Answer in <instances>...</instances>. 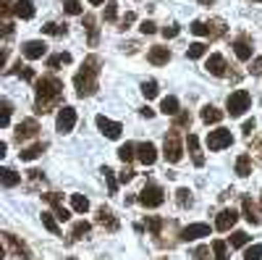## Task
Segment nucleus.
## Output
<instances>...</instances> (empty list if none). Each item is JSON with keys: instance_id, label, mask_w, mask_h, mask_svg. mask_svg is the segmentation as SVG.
I'll list each match as a JSON object with an SVG mask.
<instances>
[{"instance_id": "c756f323", "label": "nucleus", "mask_w": 262, "mask_h": 260, "mask_svg": "<svg viewBox=\"0 0 262 260\" xmlns=\"http://www.w3.org/2000/svg\"><path fill=\"white\" fill-rule=\"evenodd\" d=\"M200 116H202L205 124H221V121H223V111H217L215 105H205Z\"/></svg>"}, {"instance_id": "bf43d9fd", "label": "nucleus", "mask_w": 262, "mask_h": 260, "mask_svg": "<svg viewBox=\"0 0 262 260\" xmlns=\"http://www.w3.org/2000/svg\"><path fill=\"white\" fill-rule=\"evenodd\" d=\"M254 126H257V121H254V118H249V121H244V126H242V132H244L247 137H252V132H254Z\"/></svg>"}, {"instance_id": "2eb2a0df", "label": "nucleus", "mask_w": 262, "mask_h": 260, "mask_svg": "<svg viewBox=\"0 0 262 260\" xmlns=\"http://www.w3.org/2000/svg\"><path fill=\"white\" fill-rule=\"evenodd\" d=\"M137 161L144 163V166H155V161H158V147L152 145V142L137 145Z\"/></svg>"}, {"instance_id": "4468645a", "label": "nucleus", "mask_w": 262, "mask_h": 260, "mask_svg": "<svg viewBox=\"0 0 262 260\" xmlns=\"http://www.w3.org/2000/svg\"><path fill=\"white\" fill-rule=\"evenodd\" d=\"M21 53H24V58H29V61H37V58H42L48 53V45L42 39H29V42L21 45Z\"/></svg>"}, {"instance_id": "49530a36", "label": "nucleus", "mask_w": 262, "mask_h": 260, "mask_svg": "<svg viewBox=\"0 0 262 260\" xmlns=\"http://www.w3.org/2000/svg\"><path fill=\"white\" fill-rule=\"evenodd\" d=\"M63 8H66V13H71V16H81L84 13V6L79 3V0H63Z\"/></svg>"}, {"instance_id": "20e7f679", "label": "nucleus", "mask_w": 262, "mask_h": 260, "mask_svg": "<svg viewBox=\"0 0 262 260\" xmlns=\"http://www.w3.org/2000/svg\"><path fill=\"white\" fill-rule=\"evenodd\" d=\"M249 103H252V97H249L247 90H236V92H231L228 100H226V113H228L231 118L244 116V111H249Z\"/></svg>"}, {"instance_id": "37998d69", "label": "nucleus", "mask_w": 262, "mask_h": 260, "mask_svg": "<svg viewBox=\"0 0 262 260\" xmlns=\"http://www.w3.org/2000/svg\"><path fill=\"white\" fill-rule=\"evenodd\" d=\"M42 32H45V34H53V37H63L69 29H66V24L60 27V24H55V21H48V24L42 27Z\"/></svg>"}, {"instance_id": "6ab92c4d", "label": "nucleus", "mask_w": 262, "mask_h": 260, "mask_svg": "<svg viewBox=\"0 0 262 260\" xmlns=\"http://www.w3.org/2000/svg\"><path fill=\"white\" fill-rule=\"evenodd\" d=\"M242 210H244V218H247L252 226H257V224L262 221V215H259V210H257V205L252 203L249 194H244V197H242Z\"/></svg>"}, {"instance_id": "c9c22d12", "label": "nucleus", "mask_w": 262, "mask_h": 260, "mask_svg": "<svg viewBox=\"0 0 262 260\" xmlns=\"http://www.w3.org/2000/svg\"><path fill=\"white\" fill-rule=\"evenodd\" d=\"M11 113H13L11 100H0V126H3V129L11 124Z\"/></svg>"}, {"instance_id": "9b49d317", "label": "nucleus", "mask_w": 262, "mask_h": 260, "mask_svg": "<svg viewBox=\"0 0 262 260\" xmlns=\"http://www.w3.org/2000/svg\"><path fill=\"white\" fill-rule=\"evenodd\" d=\"M238 221V213L233 208H223L221 213H217V218H215V229L217 231H231Z\"/></svg>"}, {"instance_id": "72a5a7b5", "label": "nucleus", "mask_w": 262, "mask_h": 260, "mask_svg": "<svg viewBox=\"0 0 262 260\" xmlns=\"http://www.w3.org/2000/svg\"><path fill=\"white\" fill-rule=\"evenodd\" d=\"M71 63V53H55L48 58V69H58V66H69Z\"/></svg>"}, {"instance_id": "aec40b11", "label": "nucleus", "mask_w": 262, "mask_h": 260, "mask_svg": "<svg viewBox=\"0 0 262 260\" xmlns=\"http://www.w3.org/2000/svg\"><path fill=\"white\" fill-rule=\"evenodd\" d=\"M147 61L152 63V66H165V63L170 61V50H168V48H163V45H155V48H149Z\"/></svg>"}, {"instance_id": "0e129e2a", "label": "nucleus", "mask_w": 262, "mask_h": 260, "mask_svg": "<svg viewBox=\"0 0 262 260\" xmlns=\"http://www.w3.org/2000/svg\"><path fill=\"white\" fill-rule=\"evenodd\" d=\"M200 3H202V6H212V0H200Z\"/></svg>"}, {"instance_id": "774afa93", "label": "nucleus", "mask_w": 262, "mask_h": 260, "mask_svg": "<svg viewBox=\"0 0 262 260\" xmlns=\"http://www.w3.org/2000/svg\"><path fill=\"white\" fill-rule=\"evenodd\" d=\"M158 260H165V257H158Z\"/></svg>"}, {"instance_id": "4d7b16f0", "label": "nucleus", "mask_w": 262, "mask_h": 260, "mask_svg": "<svg viewBox=\"0 0 262 260\" xmlns=\"http://www.w3.org/2000/svg\"><path fill=\"white\" fill-rule=\"evenodd\" d=\"M249 71H252L254 76H259V74H262V55L252 61V66H249Z\"/></svg>"}, {"instance_id": "052dcab7", "label": "nucleus", "mask_w": 262, "mask_h": 260, "mask_svg": "<svg viewBox=\"0 0 262 260\" xmlns=\"http://www.w3.org/2000/svg\"><path fill=\"white\" fill-rule=\"evenodd\" d=\"M11 34H13V24H11V21H3V37L8 39Z\"/></svg>"}, {"instance_id": "e433bc0d", "label": "nucleus", "mask_w": 262, "mask_h": 260, "mask_svg": "<svg viewBox=\"0 0 262 260\" xmlns=\"http://www.w3.org/2000/svg\"><path fill=\"white\" fill-rule=\"evenodd\" d=\"M176 203H179V208H184V210L194 205V197H191V192H189L186 187H181V189L176 192Z\"/></svg>"}, {"instance_id": "4c0bfd02", "label": "nucleus", "mask_w": 262, "mask_h": 260, "mask_svg": "<svg viewBox=\"0 0 262 260\" xmlns=\"http://www.w3.org/2000/svg\"><path fill=\"white\" fill-rule=\"evenodd\" d=\"M42 226H45L50 234L60 236V226L55 224V213H42Z\"/></svg>"}, {"instance_id": "69168bd1", "label": "nucleus", "mask_w": 262, "mask_h": 260, "mask_svg": "<svg viewBox=\"0 0 262 260\" xmlns=\"http://www.w3.org/2000/svg\"><path fill=\"white\" fill-rule=\"evenodd\" d=\"M254 3H262V0H254Z\"/></svg>"}, {"instance_id": "ea45409f", "label": "nucleus", "mask_w": 262, "mask_h": 260, "mask_svg": "<svg viewBox=\"0 0 262 260\" xmlns=\"http://www.w3.org/2000/svg\"><path fill=\"white\" fill-rule=\"evenodd\" d=\"M102 176H105V184H107V192L111 194H118V179L113 176V171L107 168V166H102Z\"/></svg>"}, {"instance_id": "603ef678", "label": "nucleus", "mask_w": 262, "mask_h": 260, "mask_svg": "<svg viewBox=\"0 0 262 260\" xmlns=\"http://www.w3.org/2000/svg\"><path fill=\"white\" fill-rule=\"evenodd\" d=\"M191 257H194V260H212V257H210V247H207V245H200V247H196V250L191 252Z\"/></svg>"}, {"instance_id": "3c124183", "label": "nucleus", "mask_w": 262, "mask_h": 260, "mask_svg": "<svg viewBox=\"0 0 262 260\" xmlns=\"http://www.w3.org/2000/svg\"><path fill=\"white\" fill-rule=\"evenodd\" d=\"M179 32H181V27H179V24H168V27H163V29H160V34H163L165 39L179 37Z\"/></svg>"}, {"instance_id": "ddd939ff", "label": "nucleus", "mask_w": 262, "mask_h": 260, "mask_svg": "<svg viewBox=\"0 0 262 260\" xmlns=\"http://www.w3.org/2000/svg\"><path fill=\"white\" fill-rule=\"evenodd\" d=\"M95 221H97V226H102V229H107V231H118V218L113 215V210L111 208H97V215H95Z\"/></svg>"}, {"instance_id": "39448f33", "label": "nucleus", "mask_w": 262, "mask_h": 260, "mask_svg": "<svg viewBox=\"0 0 262 260\" xmlns=\"http://www.w3.org/2000/svg\"><path fill=\"white\" fill-rule=\"evenodd\" d=\"M137 203L142 205V208H160L163 203H165V192H163V187H158V184H144V189L137 194Z\"/></svg>"}, {"instance_id": "473e14b6", "label": "nucleus", "mask_w": 262, "mask_h": 260, "mask_svg": "<svg viewBox=\"0 0 262 260\" xmlns=\"http://www.w3.org/2000/svg\"><path fill=\"white\" fill-rule=\"evenodd\" d=\"M160 111H163L165 116H176V113H179V100L173 97V95L163 97V103H160Z\"/></svg>"}, {"instance_id": "79ce46f5", "label": "nucleus", "mask_w": 262, "mask_h": 260, "mask_svg": "<svg viewBox=\"0 0 262 260\" xmlns=\"http://www.w3.org/2000/svg\"><path fill=\"white\" fill-rule=\"evenodd\" d=\"M71 208L76 213H86V210H90V200H86L84 194H71Z\"/></svg>"}, {"instance_id": "13d9d810", "label": "nucleus", "mask_w": 262, "mask_h": 260, "mask_svg": "<svg viewBox=\"0 0 262 260\" xmlns=\"http://www.w3.org/2000/svg\"><path fill=\"white\" fill-rule=\"evenodd\" d=\"M252 150H254V155H257V161L262 163V137H257V139L252 142Z\"/></svg>"}, {"instance_id": "5701e85b", "label": "nucleus", "mask_w": 262, "mask_h": 260, "mask_svg": "<svg viewBox=\"0 0 262 260\" xmlns=\"http://www.w3.org/2000/svg\"><path fill=\"white\" fill-rule=\"evenodd\" d=\"M84 29H86V34H90V45L95 48L100 42V29H97V21H95L92 13H84Z\"/></svg>"}, {"instance_id": "4be33fe9", "label": "nucleus", "mask_w": 262, "mask_h": 260, "mask_svg": "<svg viewBox=\"0 0 262 260\" xmlns=\"http://www.w3.org/2000/svg\"><path fill=\"white\" fill-rule=\"evenodd\" d=\"M13 13L18 18H24V21L34 18V0H16V3H13Z\"/></svg>"}, {"instance_id": "f03ea898", "label": "nucleus", "mask_w": 262, "mask_h": 260, "mask_svg": "<svg viewBox=\"0 0 262 260\" xmlns=\"http://www.w3.org/2000/svg\"><path fill=\"white\" fill-rule=\"evenodd\" d=\"M100 71H102V58L100 55H90L84 58L81 69L74 76V87H76V95L79 97H92L100 90Z\"/></svg>"}, {"instance_id": "9d476101", "label": "nucleus", "mask_w": 262, "mask_h": 260, "mask_svg": "<svg viewBox=\"0 0 262 260\" xmlns=\"http://www.w3.org/2000/svg\"><path fill=\"white\" fill-rule=\"evenodd\" d=\"M202 236H210V224H189L179 231V239L184 242H194V239H202Z\"/></svg>"}, {"instance_id": "412c9836", "label": "nucleus", "mask_w": 262, "mask_h": 260, "mask_svg": "<svg viewBox=\"0 0 262 260\" xmlns=\"http://www.w3.org/2000/svg\"><path fill=\"white\" fill-rule=\"evenodd\" d=\"M186 147H189V155H191L194 166L202 168V166H205V155L200 153V139H196L194 134H189V137H186Z\"/></svg>"}, {"instance_id": "864d4df0", "label": "nucleus", "mask_w": 262, "mask_h": 260, "mask_svg": "<svg viewBox=\"0 0 262 260\" xmlns=\"http://www.w3.org/2000/svg\"><path fill=\"white\" fill-rule=\"evenodd\" d=\"M139 32L142 34H155L158 32V24H155V21H149V18H144L142 24H139Z\"/></svg>"}, {"instance_id": "c03bdc74", "label": "nucleus", "mask_w": 262, "mask_h": 260, "mask_svg": "<svg viewBox=\"0 0 262 260\" xmlns=\"http://www.w3.org/2000/svg\"><path fill=\"white\" fill-rule=\"evenodd\" d=\"M249 245V234L247 231H233L231 234V247H247Z\"/></svg>"}, {"instance_id": "bb28decb", "label": "nucleus", "mask_w": 262, "mask_h": 260, "mask_svg": "<svg viewBox=\"0 0 262 260\" xmlns=\"http://www.w3.org/2000/svg\"><path fill=\"white\" fill-rule=\"evenodd\" d=\"M144 224H147L149 234L155 236V242H160V236H163V226H165V221H163V218H158V215H147V218H144Z\"/></svg>"}, {"instance_id": "a19ab883", "label": "nucleus", "mask_w": 262, "mask_h": 260, "mask_svg": "<svg viewBox=\"0 0 262 260\" xmlns=\"http://www.w3.org/2000/svg\"><path fill=\"white\" fill-rule=\"evenodd\" d=\"M212 260H228V247H226L223 239L212 242Z\"/></svg>"}, {"instance_id": "423d86ee", "label": "nucleus", "mask_w": 262, "mask_h": 260, "mask_svg": "<svg viewBox=\"0 0 262 260\" xmlns=\"http://www.w3.org/2000/svg\"><path fill=\"white\" fill-rule=\"evenodd\" d=\"M0 236H3V245H6V252H11L13 257H18V260H29V257H32L29 247H27L24 242H21L18 236H13L11 231H3V234H0Z\"/></svg>"}, {"instance_id": "f257e3e1", "label": "nucleus", "mask_w": 262, "mask_h": 260, "mask_svg": "<svg viewBox=\"0 0 262 260\" xmlns=\"http://www.w3.org/2000/svg\"><path fill=\"white\" fill-rule=\"evenodd\" d=\"M34 95H37V113L45 116L53 108L63 103V82L58 76H42L34 82Z\"/></svg>"}, {"instance_id": "393cba45", "label": "nucleus", "mask_w": 262, "mask_h": 260, "mask_svg": "<svg viewBox=\"0 0 262 260\" xmlns=\"http://www.w3.org/2000/svg\"><path fill=\"white\" fill-rule=\"evenodd\" d=\"M45 150H48V142H37V145H32V147L21 150L18 158H21V161H34V158H39L42 153H45Z\"/></svg>"}, {"instance_id": "680f3d73", "label": "nucleus", "mask_w": 262, "mask_h": 260, "mask_svg": "<svg viewBox=\"0 0 262 260\" xmlns=\"http://www.w3.org/2000/svg\"><path fill=\"white\" fill-rule=\"evenodd\" d=\"M142 116H144V118H152V116H155V111H152L149 105H144V108H142Z\"/></svg>"}, {"instance_id": "6e6552de", "label": "nucleus", "mask_w": 262, "mask_h": 260, "mask_svg": "<svg viewBox=\"0 0 262 260\" xmlns=\"http://www.w3.org/2000/svg\"><path fill=\"white\" fill-rule=\"evenodd\" d=\"M76 126V111L71 105H63L60 111H58V118H55V129L60 134H69L71 129Z\"/></svg>"}, {"instance_id": "f3484780", "label": "nucleus", "mask_w": 262, "mask_h": 260, "mask_svg": "<svg viewBox=\"0 0 262 260\" xmlns=\"http://www.w3.org/2000/svg\"><path fill=\"white\" fill-rule=\"evenodd\" d=\"M212 76H228V63H226V58L223 55H217V53H212L210 58H207V66H205Z\"/></svg>"}, {"instance_id": "de8ad7c7", "label": "nucleus", "mask_w": 262, "mask_h": 260, "mask_svg": "<svg viewBox=\"0 0 262 260\" xmlns=\"http://www.w3.org/2000/svg\"><path fill=\"white\" fill-rule=\"evenodd\" d=\"M173 126H176V129H189V126H191V116H189V111L176 113V121H173Z\"/></svg>"}, {"instance_id": "a211bd4d", "label": "nucleus", "mask_w": 262, "mask_h": 260, "mask_svg": "<svg viewBox=\"0 0 262 260\" xmlns=\"http://www.w3.org/2000/svg\"><path fill=\"white\" fill-rule=\"evenodd\" d=\"M233 53H236L238 61H249V58H252V39H249L247 34L236 37V39H233Z\"/></svg>"}, {"instance_id": "dca6fc26", "label": "nucleus", "mask_w": 262, "mask_h": 260, "mask_svg": "<svg viewBox=\"0 0 262 260\" xmlns=\"http://www.w3.org/2000/svg\"><path fill=\"white\" fill-rule=\"evenodd\" d=\"M42 197H45V200L53 205L58 221H69V218H71V210H69V208H63V200H60V194H58V192H48V194H42Z\"/></svg>"}, {"instance_id": "1a4fd4ad", "label": "nucleus", "mask_w": 262, "mask_h": 260, "mask_svg": "<svg viewBox=\"0 0 262 260\" xmlns=\"http://www.w3.org/2000/svg\"><path fill=\"white\" fill-rule=\"evenodd\" d=\"M37 132H39V124H37L34 118H27V121H21V124L16 126L13 139L21 145V142H27V139H34V137H37Z\"/></svg>"}, {"instance_id": "a878e982", "label": "nucleus", "mask_w": 262, "mask_h": 260, "mask_svg": "<svg viewBox=\"0 0 262 260\" xmlns=\"http://www.w3.org/2000/svg\"><path fill=\"white\" fill-rule=\"evenodd\" d=\"M0 184H3L6 189L21 184V173H16L13 168H0Z\"/></svg>"}, {"instance_id": "6e6d98bb", "label": "nucleus", "mask_w": 262, "mask_h": 260, "mask_svg": "<svg viewBox=\"0 0 262 260\" xmlns=\"http://www.w3.org/2000/svg\"><path fill=\"white\" fill-rule=\"evenodd\" d=\"M134 176H137V171H134V168H128V166H126V168L121 171V176H118V179H121V184H128L131 179H134Z\"/></svg>"}, {"instance_id": "a18cd8bd", "label": "nucleus", "mask_w": 262, "mask_h": 260, "mask_svg": "<svg viewBox=\"0 0 262 260\" xmlns=\"http://www.w3.org/2000/svg\"><path fill=\"white\" fill-rule=\"evenodd\" d=\"M102 18H105V21H116V18H118V0H107Z\"/></svg>"}, {"instance_id": "f8f14e48", "label": "nucleus", "mask_w": 262, "mask_h": 260, "mask_svg": "<svg viewBox=\"0 0 262 260\" xmlns=\"http://www.w3.org/2000/svg\"><path fill=\"white\" fill-rule=\"evenodd\" d=\"M95 121H97V129H100L107 139H118L121 132H123V126H121L118 121H111V118H105V116H97Z\"/></svg>"}, {"instance_id": "5fc2aeb1", "label": "nucleus", "mask_w": 262, "mask_h": 260, "mask_svg": "<svg viewBox=\"0 0 262 260\" xmlns=\"http://www.w3.org/2000/svg\"><path fill=\"white\" fill-rule=\"evenodd\" d=\"M134 18H137L134 13H126V16H123V18L118 21V32H126V29H128L131 24H134Z\"/></svg>"}, {"instance_id": "c85d7f7f", "label": "nucleus", "mask_w": 262, "mask_h": 260, "mask_svg": "<svg viewBox=\"0 0 262 260\" xmlns=\"http://www.w3.org/2000/svg\"><path fill=\"white\" fill-rule=\"evenodd\" d=\"M236 173H238L242 179L252 173V155H249V153H242V155L236 158Z\"/></svg>"}, {"instance_id": "58836bf2", "label": "nucleus", "mask_w": 262, "mask_h": 260, "mask_svg": "<svg viewBox=\"0 0 262 260\" xmlns=\"http://www.w3.org/2000/svg\"><path fill=\"white\" fill-rule=\"evenodd\" d=\"M158 92H160V87H158V82H155V79H147V82H142V95H144L147 100L158 97Z\"/></svg>"}, {"instance_id": "2f4dec72", "label": "nucleus", "mask_w": 262, "mask_h": 260, "mask_svg": "<svg viewBox=\"0 0 262 260\" xmlns=\"http://www.w3.org/2000/svg\"><path fill=\"white\" fill-rule=\"evenodd\" d=\"M118 158L128 166L131 161L137 158V145H134V142H126V145H121V147H118Z\"/></svg>"}, {"instance_id": "7ed1b4c3", "label": "nucleus", "mask_w": 262, "mask_h": 260, "mask_svg": "<svg viewBox=\"0 0 262 260\" xmlns=\"http://www.w3.org/2000/svg\"><path fill=\"white\" fill-rule=\"evenodd\" d=\"M163 155H165L168 163H179L184 158V145H181V134H179L176 126H173L163 139Z\"/></svg>"}, {"instance_id": "7c9ffc66", "label": "nucleus", "mask_w": 262, "mask_h": 260, "mask_svg": "<svg viewBox=\"0 0 262 260\" xmlns=\"http://www.w3.org/2000/svg\"><path fill=\"white\" fill-rule=\"evenodd\" d=\"M226 34V21L223 18H212V21H207V37H223Z\"/></svg>"}, {"instance_id": "cd10ccee", "label": "nucleus", "mask_w": 262, "mask_h": 260, "mask_svg": "<svg viewBox=\"0 0 262 260\" xmlns=\"http://www.w3.org/2000/svg\"><path fill=\"white\" fill-rule=\"evenodd\" d=\"M8 74H16V76H21V79H27V82H37V74H34V69H29L27 63H16L13 69H6Z\"/></svg>"}, {"instance_id": "338daca9", "label": "nucleus", "mask_w": 262, "mask_h": 260, "mask_svg": "<svg viewBox=\"0 0 262 260\" xmlns=\"http://www.w3.org/2000/svg\"><path fill=\"white\" fill-rule=\"evenodd\" d=\"M69 260H76V257H69Z\"/></svg>"}, {"instance_id": "e2e57ef3", "label": "nucleus", "mask_w": 262, "mask_h": 260, "mask_svg": "<svg viewBox=\"0 0 262 260\" xmlns=\"http://www.w3.org/2000/svg\"><path fill=\"white\" fill-rule=\"evenodd\" d=\"M90 3H92V6H100V3H105V0H90Z\"/></svg>"}, {"instance_id": "8fccbe9b", "label": "nucleus", "mask_w": 262, "mask_h": 260, "mask_svg": "<svg viewBox=\"0 0 262 260\" xmlns=\"http://www.w3.org/2000/svg\"><path fill=\"white\" fill-rule=\"evenodd\" d=\"M27 179L37 187V184H45V173L42 171H37V168H32V171H27Z\"/></svg>"}, {"instance_id": "b1692460", "label": "nucleus", "mask_w": 262, "mask_h": 260, "mask_svg": "<svg viewBox=\"0 0 262 260\" xmlns=\"http://www.w3.org/2000/svg\"><path fill=\"white\" fill-rule=\"evenodd\" d=\"M90 229H92V224H86V221H76V224H74V229H71V234H69V239H66V245L84 239V236L90 234Z\"/></svg>"}, {"instance_id": "09e8293b", "label": "nucleus", "mask_w": 262, "mask_h": 260, "mask_svg": "<svg viewBox=\"0 0 262 260\" xmlns=\"http://www.w3.org/2000/svg\"><path fill=\"white\" fill-rule=\"evenodd\" d=\"M244 260H262V245H252V247H247Z\"/></svg>"}, {"instance_id": "f704fd0d", "label": "nucleus", "mask_w": 262, "mask_h": 260, "mask_svg": "<svg viewBox=\"0 0 262 260\" xmlns=\"http://www.w3.org/2000/svg\"><path fill=\"white\" fill-rule=\"evenodd\" d=\"M205 53H207V45H205V42H191V45L186 48V58H189V61L202 58Z\"/></svg>"}, {"instance_id": "0eeeda50", "label": "nucleus", "mask_w": 262, "mask_h": 260, "mask_svg": "<svg viewBox=\"0 0 262 260\" xmlns=\"http://www.w3.org/2000/svg\"><path fill=\"white\" fill-rule=\"evenodd\" d=\"M233 145V134H231V129H215V132L207 134V147L212 150V153H217V150H226Z\"/></svg>"}]
</instances>
